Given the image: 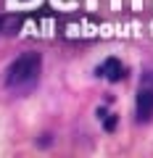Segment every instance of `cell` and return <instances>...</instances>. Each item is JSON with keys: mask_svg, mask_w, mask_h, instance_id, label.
<instances>
[{"mask_svg": "<svg viewBox=\"0 0 153 158\" xmlns=\"http://www.w3.org/2000/svg\"><path fill=\"white\" fill-rule=\"evenodd\" d=\"M40 69H42V58L40 53H24L8 66L6 71V87L16 92H27L37 85L40 79Z\"/></svg>", "mask_w": 153, "mask_h": 158, "instance_id": "1", "label": "cell"}, {"mask_svg": "<svg viewBox=\"0 0 153 158\" xmlns=\"http://www.w3.org/2000/svg\"><path fill=\"white\" fill-rule=\"evenodd\" d=\"M135 116H137V121H142V124L153 118V74H148L145 82L140 85L137 103H135Z\"/></svg>", "mask_w": 153, "mask_h": 158, "instance_id": "2", "label": "cell"}, {"mask_svg": "<svg viewBox=\"0 0 153 158\" xmlns=\"http://www.w3.org/2000/svg\"><path fill=\"white\" fill-rule=\"evenodd\" d=\"M98 77L108 79V82H121V79L127 77V69H124V63H121L119 58H106V61L98 66Z\"/></svg>", "mask_w": 153, "mask_h": 158, "instance_id": "3", "label": "cell"}, {"mask_svg": "<svg viewBox=\"0 0 153 158\" xmlns=\"http://www.w3.org/2000/svg\"><path fill=\"white\" fill-rule=\"evenodd\" d=\"M21 27V21L13 16H0V34L3 32H16V29Z\"/></svg>", "mask_w": 153, "mask_h": 158, "instance_id": "4", "label": "cell"}, {"mask_svg": "<svg viewBox=\"0 0 153 158\" xmlns=\"http://www.w3.org/2000/svg\"><path fill=\"white\" fill-rule=\"evenodd\" d=\"M103 118H106V121H103V124H106V129H108V132H113V127H116V116L111 113V116H103Z\"/></svg>", "mask_w": 153, "mask_h": 158, "instance_id": "5", "label": "cell"}]
</instances>
